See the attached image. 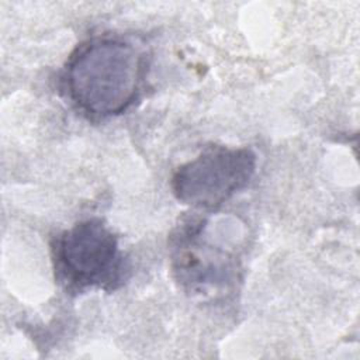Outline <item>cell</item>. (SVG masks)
<instances>
[{"label": "cell", "mask_w": 360, "mask_h": 360, "mask_svg": "<svg viewBox=\"0 0 360 360\" xmlns=\"http://www.w3.org/2000/svg\"><path fill=\"white\" fill-rule=\"evenodd\" d=\"M52 257L56 278L69 291L114 290L127 271L118 239L100 218L80 221L56 236Z\"/></svg>", "instance_id": "2"}, {"label": "cell", "mask_w": 360, "mask_h": 360, "mask_svg": "<svg viewBox=\"0 0 360 360\" xmlns=\"http://www.w3.org/2000/svg\"><path fill=\"white\" fill-rule=\"evenodd\" d=\"M146 75V53L122 35H97L69 56L62 84L84 115L104 120L125 112L139 97Z\"/></svg>", "instance_id": "1"}, {"label": "cell", "mask_w": 360, "mask_h": 360, "mask_svg": "<svg viewBox=\"0 0 360 360\" xmlns=\"http://www.w3.org/2000/svg\"><path fill=\"white\" fill-rule=\"evenodd\" d=\"M256 170V155L249 148L205 146L172 176L174 197L187 205L215 210L245 188Z\"/></svg>", "instance_id": "3"}, {"label": "cell", "mask_w": 360, "mask_h": 360, "mask_svg": "<svg viewBox=\"0 0 360 360\" xmlns=\"http://www.w3.org/2000/svg\"><path fill=\"white\" fill-rule=\"evenodd\" d=\"M236 259L208 245L201 236V222H188L173 236V270L177 280L191 291L229 287L238 273Z\"/></svg>", "instance_id": "4"}]
</instances>
